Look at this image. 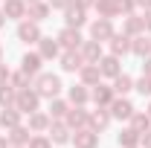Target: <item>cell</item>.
<instances>
[{
    "mask_svg": "<svg viewBox=\"0 0 151 148\" xmlns=\"http://www.w3.org/2000/svg\"><path fill=\"white\" fill-rule=\"evenodd\" d=\"M137 6H142V9H151V0H134Z\"/></svg>",
    "mask_w": 151,
    "mask_h": 148,
    "instance_id": "obj_44",
    "label": "cell"
},
{
    "mask_svg": "<svg viewBox=\"0 0 151 148\" xmlns=\"http://www.w3.org/2000/svg\"><path fill=\"white\" fill-rule=\"evenodd\" d=\"M18 38L23 44H38L41 41V26H38L35 20H23L18 26Z\"/></svg>",
    "mask_w": 151,
    "mask_h": 148,
    "instance_id": "obj_9",
    "label": "cell"
},
{
    "mask_svg": "<svg viewBox=\"0 0 151 148\" xmlns=\"http://www.w3.org/2000/svg\"><path fill=\"white\" fill-rule=\"evenodd\" d=\"M15 99H18V90L12 84H0V108H15Z\"/></svg>",
    "mask_w": 151,
    "mask_h": 148,
    "instance_id": "obj_31",
    "label": "cell"
},
{
    "mask_svg": "<svg viewBox=\"0 0 151 148\" xmlns=\"http://www.w3.org/2000/svg\"><path fill=\"white\" fill-rule=\"evenodd\" d=\"M3 23H6V15H3V9H0V26H3Z\"/></svg>",
    "mask_w": 151,
    "mask_h": 148,
    "instance_id": "obj_46",
    "label": "cell"
},
{
    "mask_svg": "<svg viewBox=\"0 0 151 148\" xmlns=\"http://www.w3.org/2000/svg\"><path fill=\"white\" fill-rule=\"evenodd\" d=\"M9 84H12L15 90H26V87L32 84V75L23 73V70H20V73H12V75H9Z\"/></svg>",
    "mask_w": 151,
    "mask_h": 148,
    "instance_id": "obj_33",
    "label": "cell"
},
{
    "mask_svg": "<svg viewBox=\"0 0 151 148\" xmlns=\"http://www.w3.org/2000/svg\"><path fill=\"white\" fill-rule=\"evenodd\" d=\"M12 148H26V145H12Z\"/></svg>",
    "mask_w": 151,
    "mask_h": 148,
    "instance_id": "obj_47",
    "label": "cell"
},
{
    "mask_svg": "<svg viewBox=\"0 0 151 148\" xmlns=\"http://www.w3.org/2000/svg\"><path fill=\"white\" fill-rule=\"evenodd\" d=\"M73 3H76V6H81V9H87V6H93L96 0H73Z\"/></svg>",
    "mask_w": 151,
    "mask_h": 148,
    "instance_id": "obj_43",
    "label": "cell"
},
{
    "mask_svg": "<svg viewBox=\"0 0 151 148\" xmlns=\"http://www.w3.org/2000/svg\"><path fill=\"white\" fill-rule=\"evenodd\" d=\"M3 15L6 18H26V0H3Z\"/></svg>",
    "mask_w": 151,
    "mask_h": 148,
    "instance_id": "obj_17",
    "label": "cell"
},
{
    "mask_svg": "<svg viewBox=\"0 0 151 148\" xmlns=\"http://www.w3.org/2000/svg\"><path fill=\"white\" fill-rule=\"evenodd\" d=\"M93 6H96V12H99L102 18H116V6H113V0H96Z\"/></svg>",
    "mask_w": 151,
    "mask_h": 148,
    "instance_id": "obj_34",
    "label": "cell"
},
{
    "mask_svg": "<svg viewBox=\"0 0 151 148\" xmlns=\"http://www.w3.org/2000/svg\"><path fill=\"white\" fill-rule=\"evenodd\" d=\"M50 139H52V145H67L73 139V134H70V128H67L64 119H52L50 122Z\"/></svg>",
    "mask_w": 151,
    "mask_h": 148,
    "instance_id": "obj_3",
    "label": "cell"
},
{
    "mask_svg": "<svg viewBox=\"0 0 151 148\" xmlns=\"http://www.w3.org/2000/svg\"><path fill=\"white\" fill-rule=\"evenodd\" d=\"M84 9H81V6H67V9H64V26H76V29H78V26H84Z\"/></svg>",
    "mask_w": 151,
    "mask_h": 148,
    "instance_id": "obj_14",
    "label": "cell"
},
{
    "mask_svg": "<svg viewBox=\"0 0 151 148\" xmlns=\"http://www.w3.org/2000/svg\"><path fill=\"white\" fill-rule=\"evenodd\" d=\"M90 99H93L99 108H108L113 102V87H105V84H93V90H90Z\"/></svg>",
    "mask_w": 151,
    "mask_h": 148,
    "instance_id": "obj_16",
    "label": "cell"
},
{
    "mask_svg": "<svg viewBox=\"0 0 151 148\" xmlns=\"http://www.w3.org/2000/svg\"><path fill=\"white\" fill-rule=\"evenodd\" d=\"M111 35H113V23H111V18H99V20H93L90 23V38L93 41H111Z\"/></svg>",
    "mask_w": 151,
    "mask_h": 148,
    "instance_id": "obj_6",
    "label": "cell"
},
{
    "mask_svg": "<svg viewBox=\"0 0 151 148\" xmlns=\"http://www.w3.org/2000/svg\"><path fill=\"white\" fill-rule=\"evenodd\" d=\"M99 70H102V75L116 78V75L122 73V67H119V55H105V58H99Z\"/></svg>",
    "mask_w": 151,
    "mask_h": 148,
    "instance_id": "obj_19",
    "label": "cell"
},
{
    "mask_svg": "<svg viewBox=\"0 0 151 148\" xmlns=\"http://www.w3.org/2000/svg\"><path fill=\"white\" fill-rule=\"evenodd\" d=\"M81 64H84V55L78 50H64V55H61V70L64 73H78Z\"/></svg>",
    "mask_w": 151,
    "mask_h": 148,
    "instance_id": "obj_8",
    "label": "cell"
},
{
    "mask_svg": "<svg viewBox=\"0 0 151 148\" xmlns=\"http://www.w3.org/2000/svg\"><path fill=\"white\" fill-rule=\"evenodd\" d=\"M111 111H105V108H99V111H93L90 113V122H87V125H90V128L93 131H105L108 128V125H111Z\"/></svg>",
    "mask_w": 151,
    "mask_h": 148,
    "instance_id": "obj_21",
    "label": "cell"
},
{
    "mask_svg": "<svg viewBox=\"0 0 151 148\" xmlns=\"http://www.w3.org/2000/svg\"><path fill=\"white\" fill-rule=\"evenodd\" d=\"M61 78H58L55 73H38L35 75V90L41 99H55L58 93H61Z\"/></svg>",
    "mask_w": 151,
    "mask_h": 148,
    "instance_id": "obj_1",
    "label": "cell"
},
{
    "mask_svg": "<svg viewBox=\"0 0 151 148\" xmlns=\"http://www.w3.org/2000/svg\"><path fill=\"white\" fill-rule=\"evenodd\" d=\"M73 6V0H50V9H67Z\"/></svg>",
    "mask_w": 151,
    "mask_h": 148,
    "instance_id": "obj_38",
    "label": "cell"
},
{
    "mask_svg": "<svg viewBox=\"0 0 151 148\" xmlns=\"http://www.w3.org/2000/svg\"><path fill=\"white\" fill-rule=\"evenodd\" d=\"M0 55H3V47H0Z\"/></svg>",
    "mask_w": 151,
    "mask_h": 148,
    "instance_id": "obj_49",
    "label": "cell"
},
{
    "mask_svg": "<svg viewBox=\"0 0 151 148\" xmlns=\"http://www.w3.org/2000/svg\"><path fill=\"white\" fill-rule=\"evenodd\" d=\"M139 137H142L139 131H134V128H125L122 134H119V137H116V142H119L122 148H134V145H139Z\"/></svg>",
    "mask_w": 151,
    "mask_h": 148,
    "instance_id": "obj_25",
    "label": "cell"
},
{
    "mask_svg": "<svg viewBox=\"0 0 151 148\" xmlns=\"http://www.w3.org/2000/svg\"><path fill=\"white\" fill-rule=\"evenodd\" d=\"M26 3H35V0H26Z\"/></svg>",
    "mask_w": 151,
    "mask_h": 148,
    "instance_id": "obj_48",
    "label": "cell"
},
{
    "mask_svg": "<svg viewBox=\"0 0 151 148\" xmlns=\"http://www.w3.org/2000/svg\"><path fill=\"white\" fill-rule=\"evenodd\" d=\"M134 148H139V145H134Z\"/></svg>",
    "mask_w": 151,
    "mask_h": 148,
    "instance_id": "obj_51",
    "label": "cell"
},
{
    "mask_svg": "<svg viewBox=\"0 0 151 148\" xmlns=\"http://www.w3.org/2000/svg\"><path fill=\"white\" fill-rule=\"evenodd\" d=\"M131 128L139 131V134H145V131L151 128V113H137V111H134V116H131Z\"/></svg>",
    "mask_w": 151,
    "mask_h": 148,
    "instance_id": "obj_32",
    "label": "cell"
},
{
    "mask_svg": "<svg viewBox=\"0 0 151 148\" xmlns=\"http://www.w3.org/2000/svg\"><path fill=\"white\" fill-rule=\"evenodd\" d=\"M15 125H20V111L18 108H3L0 111V128H15Z\"/></svg>",
    "mask_w": 151,
    "mask_h": 148,
    "instance_id": "obj_24",
    "label": "cell"
},
{
    "mask_svg": "<svg viewBox=\"0 0 151 148\" xmlns=\"http://www.w3.org/2000/svg\"><path fill=\"white\" fill-rule=\"evenodd\" d=\"M73 142H76V148H99V131H93V128H78L73 134Z\"/></svg>",
    "mask_w": 151,
    "mask_h": 148,
    "instance_id": "obj_7",
    "label": "cell"
},
{
    "mask_svg": "<svg viewBox=\"0 0 151 148\" xmlns=\"http://www.w3.org/2000/svg\"><path fill=\"white\" fill-rule=\"evenodd\" d=\"M26 142H29V128H23V125L9 128V145H26Z\"/></svg>",
    "mask_w": 151,
    "mask_h": 148,
    "instance_id": "obj_27",
    "label": "cell"
},
{
    "mask_svg": "<svg viewBox=\"0 0 151 148\" xmlns=\"http://www.w3.org/2000/svg\"><path fill=\"white\" fill-rule=\"evenodd\" d=\"M50 113H41V111H35V113H29V131H35V134H41V131H50Z\"/></svg>",
    "mask_w": 151,
    "mask_h": 148,
    "instance_id": "obj_22",
    "label": "cell"
},
{
    "mask_svg": "<svg viewBox=\"0 0 151 148\" xmlns=\"http://www.w3.org/2000/svg\"><path fill=\"white\" fill-rule=\"evenodd\" d=\"M134 90L139 93V96H151V75L142 73V78H139V81H134Z\"/></svg>",
    "mask_w": 151,
    "mask_h": 148,
    "instance_id": "obj_36",
    "label": "cell"
},
{
    "mask_svg": "<svg viewBox=\"0 0 151 148\" xmlns=\"http://www.w3.org/2000/svg\"><path fill=\"white\" fill-rule=\"evenodd\" d=\"M131 52H134V55H139V58H148L151 55V38L145 35V32H142V35H134Z\"/></svg>",
    "mask_w": 151,
    "mask_h": 148,
    "instance_id": "obj_18",
    "label": "cell"
},
{
    "mask_svg": "<svg viewBox=\"0 0 151 148\" xmlns=\"http://www.w3.org/2000/svg\"><path fill=\"white\" fill-rule=\"evenodd\" d=\"M55 41H58V47H64V50H78L81 47V32L76 26H64Z\"/></svg>",
    "mask_w": 151,
    "mask_h": 148,
    "instance_id": "obj_5",
    "label": "cell"
},
{
    "mask_svg": "<svg viewBox=\"0 0 151 148\" xmlns=\"http://www.w3.org/2000/svg\"><path fill=\"white\" fill-rule=\"evenodd\" d=\"M78 52L84 55V61H90V64H99V58H102V44L99 41H81V47H78Z\"/></svg>",
    "mask_w": 151,
    "mask_h": 148,
    "instance_id": "obj_11",
    "label": "cell"
},
{
    "mask_svg": "<svg viewBox=\"0 0 151 148\" xmlns=\"http://www.w3.org/2000/svg\"><path fill=\"white\" fill-rule=\"evenodd\" d=\"M38 52H41V58H44V61L55 58V55H58V41H52V38H44V35H41V41H38Z\"/></svg>",
    "mask_w": 151,
    "mask_h": 148,
    "instance_id": "obj_23",
    "label": "cell"
},
{
    "mask_svg": "<svg viewBox=\"0 0 151 148\" xmlns=\"http://www.w3.org/2000/svg\"><path fill=\"white\" fill-rule=\"evenodd\" d=\"M26 148H52V139H50V137H44V134H35V137H29Z\"/></svg>",
    "mask_w": 151,
    "mask_h": 148,
    "instance_id": "obj_35",
    "label": "cell"
},
{
    "mask_svg": "<svg viewBox=\"0 0 151 148\" xmlns=\"http://www.w3.org/2000/svg\"><path fill=\"white\" fill-rule=\"evenodd\" d=\"M64 122H67V128L70 131H78V128H87V122H90V113L84 111L81 105H76V108H70L67 111V116H64Z\"/></svg>",
    "mask_w": 151,
    "mask_h": 148,
    "instance_id": "obj_4",
    "label": "cell"
},
{
    "mask_svg": "<svg viewBox=\"0 0 151 148\" xmlns=\"http://www.w3.org/2000/svg\"><path fill=\"white\" fill-rule=\"evenodd\" d=\"M67 111H70V105L64 102V99H50V119H64L67 116Z\"/></svg>",
    "mask_w": 151,
    "mask_h": 148,
    "instance_id": "obj_30",
    "label": "cell"
},
{
    "mask_svg": "<svg viewBox=\"0 0 151 148\" xmlns=\"http://www.w3.org/2000/svg\"><path fill=\"white\" fill-rule=\"evenodd\" d=\"M142 26H145V32H151V9H145V15H142Z\"/></svg>",
    "mask_w": 151,
    "mask_h": 148,
    "instance_id": "obj_39",
    "label": "cell"
},
{
    "mask_svg": "<svg viewBox=\"0 0 151 148\" xmlns=\"http://www.w3.org/2000/svg\"><path fill=\"white\" fill-rule=\"evenodd\" d=\"M67 99L73 102V105H84L87 99H90V90H87V84H73L70 93H67Z\"/></svg>",
    "mask_w": 151,
    "mask_h": 148,
    "instance_id": "obj_26",
    "label": "cell"
},
{
    "mask_svg": "<svg viewBox=\"0 0 151 148\" xmlns=\"http://www.w3.org/2000/svg\"><path fill=\"white\" fill-rule=\"evenodd\" d=\"M9 70H6V64H0V84H6V81H9Z\"/></svg>",
    "mask_w": 151,
    "mask_h": 148,
    "instance_id": "obj_40",
    "label": "cell"
},
{
    "mask_svg": "<svg viewBox=\"0 0 151 148\" xmlns=\"http://www.w3.org/2000/svg\"><path fill=\"white\" fill-rule=\"evenodd\" d=\"M142 73L151 75V55H148V58H142Z\"/></svg>",
    "mask_w": 151,
    "mask_h": 148,
    "instance_id": "obj_42",
    "label": "cell"
},
{
    "mask_svg": "<svg viewBox=\"0 0 151 148\" xmlns=\"http://www.w3.org/2000/svg\"><path fill=\"white\" fill-rule=\"evenodd\" d=\"M148 113H151V105H148Z\"/></svg>",
    "mask_w": 151,
    "mask_h": 148,
    "instance_id": "obj_50",
    "label": "cell"
},
{
    "mask_svg": "<svg viewBox=\"0 0 151 148\" xmlns=\"http://www.w3.org/2000/svg\"><path fill=\"white\" fill-rule=\"evenodd\" d=\"M38 105H41V96H38L35 87H26V90H18V99H15V108L20 113H35Z\"/></svg>",
    "mask_w": 151,
    "mask_h": 148,
    "instance_id": "obj_2",
    "label": "cell"
},
{
    "mask_svg": "<svg viewBox=\"0 0 151 148\" xmlns=\"http://www.w3.org/2000/svg\"><path fill=\"white\" fill-rule=\"evenodd\" d=\"M78 75H81V84L93 87V84H99V78H102V70H99V64L84 61V64H81V70H78Z\"/></svg>",
    "mask_w": 151,
    "mask_h": 148,
    "instance_id": "obj_12",
    "label": "cell"
},
{
    "mask_svg": "<svg viewBox=\"0 0 151 148\" xmlns=\"http://www.w3.org/2000/svg\"><path fill=\"white\" fill-rule=\"evenodd\" d=\"M0 148H9V137H0Z\"/></svg>",
    "mask_w": 151,
    "mask_h": 148,
    "instance_id": "obj_45",
    "label": "cell"
},
{
    "mask_svg": "<svg viewBox=\"0 0 151 148\" xmlns=\"http://www.w3.org/2000/svg\"><path fill=\"white\" fill-rule=\"evenodd\" d=\"M108 108H111V116H113V119H131V116H134V105L125 99V96H122V99L113 96V102L108 105Z\"/></svg>",
    "mask_w": 151,
    "mask_h": 148,
    "instance_id": "obj_10",
    "label": "cell"
},
{
    "mask_svg": "<svg viewBox=\"0 0 151 148\" xmlns=\"http://www.w3.org/2000/svg\"><path fill=\"white\" fill-rule=\"evenodd\" d=\"M41 52H23V58H20V70L23 73H29V75H38L41 73Z\"/></svg>",
    "mask_w": 151,
    "mask_h": 148,
    "instance_id": "obj_15",
    "label": "cell"
},
{
    "mask_svg": "<svg viewBox=\"0 0 151 148\" xmlns=\"http://www.w3.org/2000/svg\"><path fill=\"white\" fill-rule=\"evenodd\" d=\"M139 142H142V145H145V148H151V131H145V134L139 137Z\"/></svg>",
    "mask_w": 151,
    "mask_h": 148,
    "instance_id": "obj_41",
    "label": "cell"
},
{
    "mask_svg": "<svg viewBox=\"0 0 151 148\" xmlns=\"http://www.w3.org/2000/svg\"><path fill=\"white\" fill-rule=\"evenodd\" d=\"M131 90H134V78H131V75L119 73L116 78H113V93H119V96H125V93H131Z\"/></svg>",
    "mask_w": 151,
    "mask_h": 148,
    "instance_id": "obj_29",
    "label": "cell"
},
{
    "mask_svg": "<svg viewBox=\"0 0 151 148\" xmlns=\"http://www.w3.org/2000/svg\"><path fill=\"white\" fill-rule=\"evenodd\" d=\"M122 32H125V35H142V32H145V26H142V18H137V15H128V20L122 23Z\"/></svg>",
    "mask_w": 151,
    "mask_h": 148,
    "instance_id": "obj_28",
    "label": "cell"
},
{
    "mask_svg": "<svg viewBox=\"0 0 151 148\" xmlns=\"http://www.w3.org/2000/svg\"><path fill=\"white\" fill-rule=\"evenodd\" d=\"M26 15H29V20H35V23L47 20V15H50V3H41V0L26 3Z\"/></svg>",
    "mask_w": 151,
    "mask_h": 148,
    "instance_id": "obj_20",
    "label": "cell"
},
{
    "mask_svg": "<svg viewBox=\"0 0 151 148\" xmlns=\"http://www.w3.org/2000/svg\"><path fill=\"white\" fill-rule=\"evenodd\" d=\"M131 52V38L125 32H113L111 35V55H125Z\"/></svg>",
    "mask_w": 151,
    "mask_h": 148,
    "instance_id": "obj_13",
    "label": "cell"
},
{
    "mask_svg": "<svg viewBox=\"0 0 151 148\" xmlns=\"http://www.w3.org/2000/svg\"><path fill=\"white\" fill-rule=\"evenodd\" d=\"M113 6H116V12H122V15L128 18V15H134V6H137V3H134V0H113Z\"/></svg>",
    "mask_w": 151,
    "mask_h": 148,
    "instance_id": "obj_37",
    "label": "cell"
}]
</instances>
